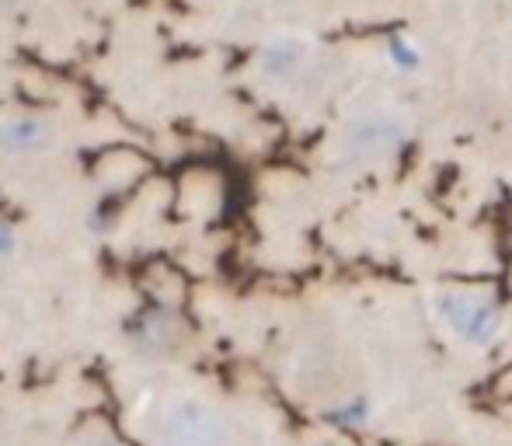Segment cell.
I'll return each mask as SVG.
<instances>
[{
	"instance_id": "1",
	"label": "cell",
	"mask_w": 512,
	"mask_h": 446,
	"mask_svg": "<svg viewBox=\"0 0 512 446\" xmlns=\"http://www.w3.org/2000/svg\"><path fill=\"white\" fill-rule=\"evenodd\" d=\"M432 314L453 342L474 352H488L506 335V311L492 293L481 290H443L432 300Z\"/></svg>"
},
{
	"instance_id": "2",
	"label": "cell",
	"mask_w": 512,
	"mask_h": 446,
	"mask_svg": "<svg viewBox=\"0 0 512 446\" xmlns=\"http://www.w3.org/2000/svg\"><path fill=\"white\" fill-rule=\"evenodd\" d=\"M150 446H234V426L203 398H175L150 422Z\"/></svg>"
},
{
	"instance_id": "3",
	"label": "cell",
	"mask_w": 512,
	"mask_h": 446,
	"mask_svg": "<svg viewBox=\"0 0 512 446\" xmlns=\"http://www.w3.org/2000/svg\"><path fill=\"white\" fill-rule=\"evenodd\" d=\"M411 136V122L398 109H370L349 122L338 136V154L352 168H373L394 157Z\"/></svg>"
},
{
	"instance_id": "4",
	"label": "cell",
	"mask_w": 512,
	"mask_h": 446,
	"mask_svg": "<svg viewBox=\"0 0 512 446\" xmlns=\"http://www.w3.org/2000/svg\"><path fill=\"white\" fill-rule=\"evenodd\" d=\"M129 345L136 356L164 359L182 345V321L171 307H147L129 321Z\"/></svg>"
},
{
	"instance_id": "5",
	"label": "cell",
	"mask_w": 512,
	"mask_h": 446,
	"mask_svg": "<svg viewBox=\"0 0 512 446\" xmlns=\"http://www.w3.org/2000/svg\"><path fill=\"white\" fill-rule=\"evenodd\" d=\"M310 63V42L300 35H276L258 53V74L269 84H293Z\"/></svg>"
},
{
	"instance_id": "6",
	"label": "cell",
	"mask_w": 512,
	"mask_h": 446,
	"mask_svg": "<svg viewBox=\"0 0 512 446\" xmlns=\"http://www.w3.org/2000/svg\"><path fill=\"white\" fill-rule=\"evenodd\" d=\"M53 122L39 115H4L0 119V157H32L53 143Z\"/></svg>"
},
{
	"instance_id": "7",
	"label": "cell",
	"mask_w": 512,
	"mask_h": 446,
	"mask_svg": "<svg viewBox=\"0 0 512 446\" xmlns=\"http://www.w3.org/2000/svg\"><path fill=\"white\" fill-rule=\"evenodd\" d=\"M384 63L394 70L398 77H415L425 67V49L418 46L415 35L408 32H394L384 39Z\"/></svg>"
},
{
	"instance_id": "8",
	"label": "cell",
	"mask_w": 512,
	"mask_h": 446,
	"mask_svg": "<svg viewBox=\"0 0 512 446\" xmlns=\"http://www.w3.org/2000/svg\"><path fill=\"white\" fill-rule=\"evenodd\" d=\"M14 248H18V234H14V227L0 217V262H7V258H14Z\"/></svg>"
}]
</instances>
